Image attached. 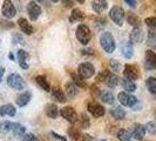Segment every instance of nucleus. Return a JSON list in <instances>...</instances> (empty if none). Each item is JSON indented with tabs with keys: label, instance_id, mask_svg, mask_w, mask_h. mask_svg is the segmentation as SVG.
<instances>
[{
	"label": "nucleus",
	"instance_id": "3c124183",
	"mask_svg": "<svg viewBox=\"0 0 156 141\" xmlns=\"http://www.w3.org/2000/svg\"><path fill=\"white\" fill-rule=\"evenodd\" d=\"M4 73H5V68L0 67V82H1V80H2V75H4Z\"/></svg>",
	"mask_w": 156,
	"mask_h": 141
},
{
	"label": "nucleus",
	"instance_id": "a878e982",
	"mask_svg": "<svg viewBox=\"0 0 156 141\" xmlns=\"http://www.w3.org/2000/svg\"><path fill=\"white\" fill-rule=\"evenodd\" d=\"M35 82H37L45 92H49V91H51V86H49V84H48V81H47L46 77H44V75H38V77L35 78Z\"/></svg>",
	"mask_w": 156,
	"mask_h": 141
},
{
	"label": "nucleus",
	"instance_id": "de8ad7c7",
	"mask_svg": "<svg viewBox=\"0 0 156 141\" xmlns=\"http://www.w3.org/2000/svg\"><path fill=\"white\" fill-rule=\"evenodd\" d=\"M81 141H96L93 136H90L89 134H82L81 136Z\"/></svg>",
	"mask_w": 156,
	"mask_h": 141
},
{
	"label": "nucleus",
	"instance_id": "f3484780",
	"mask_svg": "<svg viewBox=\"0 0 156 141\" xmlns=\"http://www.w3.org/2000/svg\"><path fill=\"white\" fill-rule=\"evenodd\" d=\"M121 51H122V54L126 59H130L133 58L134 55V48L133 44L130 41H123L122 45H121Z\"/></svg>",
	"mask_w": 156,
	"mask_h": 141
},
{
	"label": "nucleus",
	"instance_id": "aec40b11",
	"mask_svg": "<svg viewBox=\"0 0 156 141\" xmlns=\"http://www.w3.org/2000/svg\"><path fill=\"white\" fill-rule=\"evenodd\" d=\"M65 91H66V93L69 98H75L79 94V87L73 81H69L65 85Z\"/></svg>",
	"mask_w": 156,
	"mask_h": 141
},
{
	"label": "nucleus",
	"instance_id": "5701e85b",
	"mask_svg": "<svg viewBox=\"0 0 156 141\" xmlns=\"http://www.w3.org/2000/svg\"><path fill=\"white\" fill-rule=\"evenodd\" d=\"M100 99L105 103L107 105H113L114 101H115V98H114V94L112 93L110 91H101V94H100Z\"/></svg>",
	"mask_w": 156,
	"mask_h": 141
},
{
	"label": "nucleus",
	"instance_id": "864d4df0",
	"mask_svg": "<svg viewBox=\"0 0 156 141\" xmlns=\"http://www.w3.org/2000/svg\"><path fill=\"white\" fill-rule=\"evenodd\" d=\"M9 59H12V60H14V56H13V54H12V53H9Z\"/></svg>",
	"mask_w": 156,
	"mask_h": 141
},
{
	"label": "nucleus",
	"instance_id": "473e14b6",
	"mask_svg": "<svg viewBox=\"0 0 156 141\" xmlns=\"http://www.w3.org/2000/svg\"><path fill=\"white\" fill-rule=\"evenodd\" d=\"M146 86H147V89L151 94H156V78L154 77H149L147 80H146Z\"/></svg>",
	"mask_w": 156,
	"mask_h": 141
},
{
	"label": "nucleus",
	"instance_id": "4468645a",
	"mask_svg": "<svg viewBox=\"0 0 156 141\" xmlns=\"http://www.w3.org/2000/svg\"><path fill=\"white\" fill-rule=\"evenodd\" d=\"M146 126H143L142 124H134L133 131H132V135L134 139L136 140H143L144 135H146Z\"/></svg>",
	"mask_w": 156,
	"mask_h": 141
},
{
	"label": "nucleus",
	"instance_id": "a18cd8bd",
	"mask_svg": "<svg viewBox=\"0 0 156 141\" xmlns=\"http://www.w3.org/2000/svg\"><path fill=\"white\" fill-rule=\"evenodd\" d=\"M125 2L132 8H136V6H137V1L136 0H125Z\"/></svg>",
	"mask_w": 156,
	"mask_h": 141
},
{
	"label": "nucleus",
	"instance_id": "58836bf2",
	"mask_svg": "<svg viewBox=\"0 0 156 141\" xmlns=\"http://www.w3.org/2000/svg\"><path fill=\"white\" fill-rule=\"evenodd\" d=\"M146 131L148 132L150 135H156V124L154 121H149L146 125Z\"/></svg>",
	"mask_w": 156,
	"mask_h": 141
},
{
	"label": "nucleus",
	"instance_id": "ddd939ff",
	"mask_svg": "<svg viewBox=\"0 0 156 141\" xmlns=\"http://www.w3.org/2000/svg\"><path fill=\"white\" fill-rule=\"evenodd\" d=\"M144 38V32L143 30L140 27H134L133 31L130 32L129 34V41L132 44H139V42H142V40Z\"/></svg>",
	"mask_w": 156,
	"mask_h": 141
},
{
	"label": "nucleus",
	"instance_id": "f704fd0d",
	"mask_svg": "<svg viewBox=\"0 0 156 141\" xmlns=\"http://www.w3.org/2000/svg\"><path fill=\"white\" fill-rule=\"evenodd\" d=\"M68 136H70V139L73 141H78L81 139V136H82V134L80 133V131H79L76 127H70L69 129H68Z\"/></svg>",
	"mask_w": 156,
	"mask_h": 141
},
{
	"label": "nucleus",
	"instance_id": "b1692460",
	"mask_svg": "<svg viewBox=\"0 0 156 141\" xmlns=\"http://www.w3.org/2000/svg\"><path fill=\"white\" fill-rule=\"evenodd\" d=\"M52 95H53V98H54L58 102H65L67 100V99H66V95L63 93V91L61 88H59V87L52 88Z\"/></svg>",
	"mask_w": 156,
	"mask_h": 141
},
{
	"label": "nucleus",
	"instance_id": "4d7b16f0",
	"mask_svg": "<svg viewBox=\"0 0 156 141\" xmlns=\"http://www.w3.org/2000/svg\"><path fill=\"white\" fill-rule=\"evenodd\" d=\"M96 141H106V140H96Z\"/></svg>",
	"mask_w": 156,
	"mask_h": 141
},
{
	"label": "nucleus",
	"instance_id": "bb28decb",
	"mask_svg": "<svg viewBox=\"0 0 156 141\" xmlns=\"http://www.w3.org/2000/svg\"><path fill=\"white\" fill-rule=\"evenodd\" d=\"M110 115L114 118L115 120H122L126 117V112L121 107H114L113 110H110Z\"/></svg>",
	"mask_w": 156,
	"mask_h": 141
},
{
	"label": "nucleus",
	"instance_id": "9d476101",
	"mask_svg": "<svg viewBox=\"0 0 156 141\" xmlns=\"http://www.w3.org/2000/svg\"><path fill=\"white\" fill-rule=\"evenodd\" d=\"M123 77L128 80L135 81L139 79V70L135 65H126L125 70H123Z\"/></svg>",
	"mask_w": 156,
	"mask_h": 141
},
{
	"label": "nucleus",
	"instance_id": "4c0bfd02",
	"mask_svg": "<svg viewBox=\"0 0 156 141\" xmlns=\"http://www.w3.org/2000/svg\"><path fill=\"white\" fill-rule=\"evenodd\" d=\"M27 56H28L27 52H26V51H23V49H19V51H18V53H16V58H18V61H19V63H26Z\"/></svg>",
	"mask_w": 156,
	"mask_h": 141
},
{
	"label": "nucleus",
	"instance_id": "4be33fe9",
	"mask_svg": "<svg viewBox=\"0 0 156 141\" xmlns=\"http://www.w3.org/2000/svg\"><path fill=\"white\" fill-rule=\"evenodd\" d=\"M45 112H46V115L51 119H55L59 114V110L56 107L55 103H47L46 107H45Z\"/></svg>",
	"mask_w": 156,
	"mask_h": 141
},
{
	"label": "nucleus",
	"instance_id": "a211bd4d",
	"mask_svg": "<svg viewBox=\"0 0 156 141\" xmlns=\"http://www.w3.org/2000/svg\"><path fill=\"white\" fill-rule=\"evenodd\" d=\"M31 99H32L31 92H23V93H21L20 95L16 96V103L19 107H23V106H26L28 102L31 101Z\"/></svg>",
	"mask_w": 156,
	"mask_h": 141
},
{
	"label": "nucleus",
	"instance_id": "79ce46f5",
	"mask_svg": "<svg viewBox=\"0 0 156 141\" xmlns=\"http://www.w3.org/2000/svg\"><path fill=\"white\" fill-rule=\"evenodd\" d=\"M21 141H39L37 139V136L32 133H26L23 136V140Z\"/></svg>",
	"mask_w": 156,
	"mask_h": 141
},
{
	"label": "nucleus",
	"instance_id": "49530a36",
	"mask_svg": "<svg viewBox=\"0 0 156 141\" xmlns=\"http://www.w3.org/2000/svg\"><path fill=\"white\" fill-rule=\"evenodd\" d=\"M51 134H52V136L54 138V139H58V140L60 141H67V139L65 138V136H62V135H60V134L55 133V132H51Z\"/></svg>",
	"mask_w": 156,
	"mask_h": 141
},
{
	"label": "nucleus",
	"instance_id": "423d86ee",
	"mask_svg": "<svg viewBox=\"0 0 156 141\" xmlns=\"http://www.w3.org/2000/svg\"><path fill=\"white\" fill-rule=\"evenodd\" d=\"M117 99H119V101H120L121 105L127 106V107H132V108L139 101L134 95L129 94L128 92H120L119 95H117Z\"/></svg>",
	"mask_w": 156,
	"mask_h": 141
},
{
	"label": "nucleus",
	"instance_id": "20e7f679",
	"mask_svg": "<svg viewBox=\"0 0 156 141\" xmlns=\"http://www.w3.org/2000/svg\"><path fill=\"white\" fill-rule=\"evenodd\" d=\"M7 85L9 87H12L13 89H23L26 87V82L23 79V77L18 73H12L11 75H8L7 78Z\"/></svg>",
	"mask_w": 156,
	"mask_h": 141
},
{
	"label": "nucleus",
	"instance_id": "412c9836",
	"mask_svg": "<svg viewBox=\"0 0 156 141\" xmlns=\"http://www.w3.org/2000/svg\"><path fill=\"white\" fill-rule=\"evenodd\" d=\"M119 82H120L119 77H117L116 74H114V73H110V72L109 74L107 75L106 80H105V84L109 87V88H115L119 85Z\"/></svg>",
	"mask_w": 156,
	"mask_h": 141
},
{
	"label": "nucleus",
	"instance_id": "f257e3e1",
	"mask_svg": "<svg viewBox=\"0 0 156 141\" xmlns=\"http://www.w3.org/2000/svg\"><path fill=\"white\" fill-rule=\"evenodd\" d=\"M100 45L106 53H113L116 48L115 39L109 32H103L100 35Z\"/></svg>",
	"mask_w": 156,
	"mask_h": 141
},
{
	"label": "nucleus",
	"instance_id": "0eeeda50",
	"mask_svg": "<svg viewBox=\"0 0 156 141\" xmlns=\"http://www.w3.org/2000/svg\"><path fill=\"white\" fill-rule=\"evenodd\" d=\"M60 115H61L65 120H67L69 124H75L79 119L76 112L74 110L73 107H70V106H66V107L61 108V110H60Z\"/></svg>",
	"mask_w": 156,
	"mask_h": 141
},
{
	"label": "nucleus",
	"instance_id": "7c9ffc66",
	"mask_svg": "<svg viewBox=\"0 0 156 141\" xmlns=\"http://www.w3.org/2000/svg\"><path fill=\"white\" fill-rule=\"evenodd\" d=\"M12 133L14 134L16 136H23L26 134V128L23 125L14 122L13 124V128H12Z\"/></svg>",
	"mask_w": 156,
	"mask_h": 141
},
{
	"label": "nucleus",
	"instance_id": "603ef678",
	"mask_svg": "<svg viewBox=\"0 0 156 141\" xmlns=\"http://www.w3.org/2000/svg\"><path fill=\"white\" fill-rule=\"evenodd\" d=\"M76 1H78L79 4H83V2L86 1V0H76Z\"/></svg>",
	"mask_w": 156,
	"mask_h": 141
},
{
	"label": "nucleus",
	"instance_id": "2f4dec72",
	"mask_svg": "<svg viewBox=\"0 0 156 141\" xmlns=\"http://www.w3.org/2000/svg\"><path fill=\"white\" fill-rule=\"evenodd\" d=\"M83 13L80 8H73L70 14V21H81L83 19Z\"/></svg>",
	"mask_w": 156,
	"mask_h": 141
},
{
	"label": "nucleus",
	"instance_id": "a19ab883",
	"mask_svg": "<svg viewBox=\"0 0 156 141\" xmlns=\"http://www.w3.org/2000/svg\"><path fill=\"white\" fill-rule=\"evenodd\" d=\"M109 66H110V68H112V70H114V72H119V70H120V68H121V65H120V63H119L117 60H115V59H110V60H109Z\"/></svg>",
	"mask_w": 156,
	"mask_h": 141
},
{
	"label": "nucleus",
	"instance_id": "2eb2a0df",
	"mask_svg": "<svg viewBox=\"0 0 156 141\" xmlns=\"http://www.w3.org/2000/svg\"><path fill=\"white\" fill-rule=\"evenodd\" d=\"M18 26H19L20 30H21L25 34H27V35H31V34H33V32H34L33 26H32L31 24L27 21V19H25V18L18 19Z\"/></svg>",
	"mask_w": 156,
	"mask_h": 141
},
{
	"label": "nucleus",
	"instance_id": "f8f14e48",
	"mask_svg": "<svg viewBox=\"0 0 156 141\" xmlns=\"http://www.w3.org/2000/svg\"><path fill=\"white\" fill-rule=\"evenodd\" d=\"M27 13L31 20H37L41 14V7L38 5L37 1H30L27 5Z\"/></svg>",
	"mask_w": 156,
	"mask_h": 141
},
{
	"label": "nucleus",
	"instance_id": "39448f33",
	"mask_svg": "<svg viewBox=\"0 0 156 141\" xmlns=\"http://www.w3.org/2000/svg\"><path fill=\"white\" fill-rule=\"evenodd\" d=\"M95 73V68L90 63H82L79 65L78 67V74L82 79L92 78Z\"/></svg>",
	"mask_w": 156,
	"mask_h": 141
},
{
	"label": "nucleus",
	"instance_id": "7ed1b4c3",
	"mask_svg": "<svg viewBox=\"0 0 156 141\" xmlns=\"http://www.w3.org/2000/svg\"><path fill=\"white\" fill-rule=\"evenodd\" d=\"M125 16H126L125 11H123V8L120 7V6H114L109 11V18L112 19L113 23L116 24L117 26H122L123 25Z\"/></svg>",
	"mask_w": 156,
	"mask_h": 141
},
{
	"label": "nucleus",
	"instance_id": "1a4fd4ad",
	"mask_svg": "<svg viewBox=\"0 0 156 141\" xmlns=\"http://www.w3.org/2000/svg\"><path fill=\"white\" fill-rule=\"evenodd\" d=\"M144 67L147 70H156V54L151 49H148L146 52L144 56Z\"/></svg>",
	"mask_w": 156,
	"mask_h": 141
},
{
	"label": "nucleus",
	"instance_id": "6ab92c4d",
	"mask_svg": "<svg viewBox=\"0 0 156 141\" xmlns=\"http://www.w3.org/2000/svg\"><path fill=\"white\" fill-rule=\"evenodd\" d=\"M16 113V108L13 106V105H11V103H7V105H2L1 107H0V115L1 117H14Z\"/></svg>",
	"mask_w": 156,
	"mask_h": 141
},
{
	"label": "nucleus",
	"instance_id": "c85d7f7f",
	"mask_svg": "<svg viewBox=\"0 0 156 141\" xmlns=\"http://www.w3.org/2000/svg\"><path fill=\"white\" fill-rule=\"evenodd\" d=\"M117 139L120 141H134L133 135L129 133L127 129H120L117 132Z\"/></svg>",
	"mask_w": 156,
	"mask_h": 141
},
{
	"label": "nucleus",
	"instance_id": "c03bdc74",
	"mask_svg": "<svg viewBox=\"0 0 156 141\" xmlns=\"http://www.w3.org/2000/svg\"><path fill=\"white\" fill-rule=\"evenodd\" d=\"M90 92H92V94H93V96H95V98H100L101 91H100L98 87L95 86V85H93V86L90 87Z\"/></svg>",
	"mask_w": 156,
	"mask_h": 141
},
{
	"label": "nucleus",
	"instance_id": "09e8293b",
	"mask_svg": "<svg viewBox=\"0 0 156 141\" xmlns=\"http://www.w3.org/2000/svg\"><path fill=\"white\" fill-rule=\"evenodd\" d=\"M18 41H20V44H23V38H21L20 35L16 34V35L13 37V42H14V44H16ZM18 44H19V42H18Z\"/></svg>",
	"mask_w": 156,
	"mask_h": 141
},
{
	"label": "nucleus",
	"instance_id": "37998d69",
	"mask_svg": "<svg viewBox=\"0 0 156 141\" xmlns=\"http://www.w3.org/2000/svg\"><path fill=\"white\" fill-rule=\"evenodd\" d=\"M108 74H109V70H102V72L99 73V75L96 77V80H98V81H103V82H105V80H106V78H107Z\"/></svg>",
	"mask_w": 156,
	"mask_h": 141
},
{
	"label": "nucleus",
	"instance_id": "393cba45",
	"mask_svg": "<svg viewBox=\"0 0 156 141\" xmlns=\"http://www.w3.org/2000/svg\"><path fill=\"white\" fill-rule=\"evenodd\" d=\"M127 21L133 27H140L141 26V19L135 13H132V12H129L127 14Z\"/></svg>",
	"mask_w": 156,
	"mask_h": 141
},
{
	"label": "nucleus",
	"instance_id": "c9c22d12",
	"mask_svg": "<svg viewBox=\"0 0 156 141\" xmlns=\"http://www.w3.org/2000/svg\"><path fill=\"white\" fill-rule=\"evenodd\" d=\"M13 124H14V122H11V121H0V133H8V132H12Z\"/></svg>",
	"mask_w": 156,
	"mask_h": 141
},
{
	"label": "nucleus",
	"instance_id": "ea45409f",
	"mask_svg": "<svg viewBox=\"0 0 156 141\" xmlns=\"http://www.w3.org/2000/svg\"><path fill=\"white\" fill-rule=\"evenodd\" d=\"M80 122H81V127H82V128H88L89 125H90L89 118H88V115L85 114V113L81 114V117H80Z\"/></svg>",
	"mask_w": 156,
	"mask_h": 141
},
{
	"label": "nucleus",
	"instance_id": "5fc2aeb1",
	"mask_svg": "<svg viewBox=\"0 0 156 141\" xmlns=\"http://www.w3.org/2000/svg\"><path fill=\"white\" fill-rule=\"evenodd\" d=\"M51 1H53V2H58L59 0H51Z\"/></svg>",
	"mask_w": 156,
	"mask_h": 141
},
{
	"label": "nucleus",
	"instance_id": "c756f323",
	"mask_svg": "<svg viewBox=\"0 0 156 141\" xmlns=\"http://www.w3.org/2000/svg\"><path fill=\"white\" fill-rule=\"evenodd\" d=\"M70 77H72V81L79 87V88H86L87 87V84L85 82V80L81 78L79 74H75V73H70Z\"/></svg>",
	"mask_w": 156,
	"mask_h": 141
},
{
	"label": "nucleus",
	"instance_id": "6e6d98bb",
	"mask_svg": "<svg viewBox=\"0 0 156 141\" xmlns=\"http://www.w3.org/2000/svg\"><path fill=\"white\" fill-rule=\"evenodd\" d=\"M35 1H37V2H38V1H40V2H41V1H42V0H35Z\"/></svg>",
	"mask_w": 156,
	"mask_h": 141
},
{
	"label": "nucleus",
	"instance_id": "e433bc0d",
	"mask_svg": "<svg viewBox=\"0 0 156 141\" xmlns=\"http://www.w3.org/2000/svg\"><path fill=\"white\" fill-rule=\"evenodd\" d=\"M144 24L148 26L150 30H156V16H149L144 19Z\"/></svg>",
	"mask_w": 156,
	"mask_h": 141
},
{
	"label": "nucleus",
	"instance_id": "72a5a7b5",
	"mask_svg": "<svg viewBox=\"0 0 156 141\" xmlns=\"http://www.w3.org/2000/svg\"><path fill=\"white\" fill-rule=\"evenodd\" d=\"M147 45L151 49H156V33L153 30L148 32V37H147Z\"/></svg>",
	"mask_w": 156,
	"mask_h": 141
},
{
	"label": "nucleus",
	"instance_id": "dca6fc26",
	"mask_svg": "<svg viewBox=\"0 0 156 141\" xmlns=\"http://www.w3.org/2000/svg\"><path fill=\"white\" fill-rule=\"evenodd\" d=\"M108 7V1L107 0H93L92 1V8L94 9V12L101 14L103 13Z\"/></svg>",
	"mask_w": 156,
	"mask_h": 141
},
{
	"label": "nucleus",
	"instance_id": "cd10ccee",
	"mask_svg": "<svg viewBox=\"0 0 156 141\" xmlns=\"http://www.w3.org/2000/svg\"><path fill=\"white\" fill-rule=\"evenodd\" d=\"M122 86L126 89V92H135L136 91V84L132 81V80H128V79L123 78L122 81H121Z\"/></svg>",
	"mask_w": 156,
	"mask_h": 141
},
{
	"label": "nucleus",
	"instance_id": "6e6552de",
	"mask_svg": "<svg viewBox=\"0 0 156 141\" xmlns=\"http://www.w3.org/2000/svg\"><path fill=\"white\" fill-rule=\"evenodd\" d=\"M1 13L6 19H11V18L16 16V7H14V5L11 0H4L2 7H1Z\"/></svg>",
	"mask_w": 156,
	"mask_h": 141
},
{
	"label": "nucleus",
	"instance_id": "9b49d317",
	"mask_svg": "<svg viewBox=\"0 0 156 141\" xmlns=\"http://www.w3.org/2000/svg\"><path fill=\"white\" fill-rule=\"evenodd\" d=\"M87 108H88V112H89L94 118H101V117H103L105 113H106L103 106H101V105L98 103V102H89L88 106H87Z\"/></svg>",
	"mask_w": 156,
	"mask_h": 141
},
{
	"label": "nucleus",
	"instance_id": "8fccbe9b",
	"mask_svg": "<svg viewBox=\"0 0 156 141\" xmlns=\"http://www.w3.org/2000/svg\"><path fill=\"white\" fill-rule=\"evenodd\" d=\"M65 7H73V0H62Z\"/></svg>",
	"mask_w": 156,
	"mask_h": 141
},
{
	"label": "nucleus",
	"instance_id": "f03ea898",
	"mask_svg": "<svg viewBox=\"0 0 156 141\" xmlns=\"http://www.w3.org/2000/svg\"><path fill=\"white\" fill-rule=\"evenodd\" d=\"M75 35H76V39L79 40L80 44L82 45H87L89 42V40L92 38V32L89 30V27L87 25H79L76 27V32H75Z\"/></svg>",
	"mask_w": 156,
	"mask_h": 141
}]
</instances>
